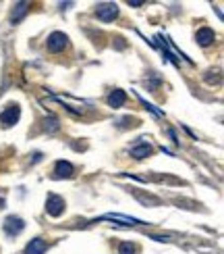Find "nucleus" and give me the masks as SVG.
<instances>
[{
  "label": "nucleus",
  "mask_w": 224,
  "mask_h": 254,
  "mask_svg": "<svg viewBox=\"0 0 224 254\" xmlns=\"http://www.w3.org/2000/svg\"><path fill=\"white\" fill-rule=\"evenodd\" d=\"M69 44V38L67 34H62V31H52V34L48 36V42H46V46L50 52H60V50H65Z\"/></svg>",
  "instance_id": "nucleus-4"
},
{
  "label": "nucleus",
  "mask_w": 224,
  "mask_h": 254,
  "mask_svg": "<svg viewBox=\"0 0 224 254\" xmlns=\"http://www.w3.org/2000/svg\"><path fill=\"white\" fill-rule=\"evenodd\" d=\"M4 231H6V236H19L21 231H23L25 223H23V219L21 217H15V215H10L4 219V223H2Z\"/></svg>",
  "instance_id": "nucleus-5"
},
{
  "label": "nucleus",
  "mask_w": 224,
  "mask_h": 254,
  "mask_svg": "<svg viewBox=\"0 0 224 254\" xmlns=\"http://www.w3.org/2000/svg\"><path fill=\"white\" fill-rule=\"evenodd\" d=\"M65 208H67L65 198H60L58 194H48L46 196V213L50 217H60L62 213H65Z\"/></svg>",
  "instance_id": "nucleus-1"
},
{
  "label": "nucleus",
  "mask_w": 224,
  "mask_h": 254,
  "mask_svg": "<svg viewBox=\"0 0 224 254\" xmlns=\"http://www.w3.org/2000/svg\"><path fill=\"white\" fill-rule=\"evenodd\" d=\"M48 250V244L42 238H34L29 242V244L25 246V252L23 254H44Z\"/></svg>",
  "instance_id": "nucleus-7"
},
{
  "label": "nucleus",
  "mask_w": 224,
  "mask_h": 254,
  "mask_svg": "<svg viewBox=\"0 0 224 254\" xmlns=\"http://www.w3.org/2000/svg\"><path fill=\"white\" fill-rule=\"evenodd\" d=\"M106 102H108V107H112V109H121L127 102V94L123 90H112L108 94V98H106Z\"/></svg>",
  "instance_id": "nucleus-6"
},
{
  "label": "nucleus",
  "mask_w": 224,
  "mask_h": 254,
  "mask_svg": "<svg viewBox=\"0 0 224 254\" xmlns=\"http://www.w3.org/2000/svg\"><path fill=\"white\" fill-rule=\"evenodd\" d=\"M119 254H137V246L133 244V242H121Z\"/></svg>",
  "instance_id": "nucleus-12"
},
{
  "label": "nucleus",
  "mask_w": 224,
  "mask_h": 254,
  "mask_svg": "<svg viewBox=\"0 0 224 254\" xmlns=\"http://www.w3.org/2000/svg\"><path fill=\"white\" fill-rule=\"evenodd\" d=\"M21 117V107L19 104H8V107L0 113V125L2 127H13Z\"/></svg>",
  "instance_id": "nucleus-3"
},
{
  "label": "nucleus",
  "mask_w": 224,
  "mask_h": 254,
  "mask_svg": "<svg viewBox=\"0 0 224 254\" xmlns=\"http://www.w3.org/2000/svg\"><path fill=\"white\" fill-rule=\"evenodd\" d=\"M73 173H75V167H73L69 161H58L56 167H54V177H56V179L73 177Z\"/></svg>",
  "instance_id": "nucleus-8"
},
{
  "label": "nucleus",
  "mask_w": 224,
  "mask_h": 254,
  "mask_svg": "<svg viewBox=\"0 0 224 254\" xmlns=\"http://www.w3.org/2000/svg\"><path fill=\"white\" fill-rule=\"evenodd\" d=\"M95 17H98L100 21H104V23H110V21H114L116 17H119V4L116 2L98 4V8H95Z\"/></svg>",
  "instance_id": "nucleus-2"
},
{
  "label": "nucleus",
  "mask_w": 224,
  "mask_h": 254,
  "mask_svg": "<svg viewBox=\"0 0 224 254\" xmlns=\"http://www.w3.org/2000/svg\"><path fill=\"white\" fill-rule=\"evenodd\" d=\"M214 40H216L214 29H210V27H201V29H197V42H199L201 46H210Z\"/></svg>",
  "instance_id": "nucleus-10"
},
{
  "label": "nucleus",
  "mask_w": 224,
  "mask_h": 254,
  "mask_svg": "<svg viewBox=\"0 0 224 254\" xmlns=\"http://www.w3.org/2000/svg\"><path fill=\"white\" fill-rule=\"evenodd\" d=\"M27 10H29V4H27V2H19V4L15 6V13H13V23L21 21V17H23Z\"/></svg>",
  "instance_id": "nucleus-11"
},
{
  "label": "nucleus",
  "mask_w": 224,
  "mask_h": 254,
  "mask_svg": "<svg viewBox=\"0 0 224 254\" xmlns=\"http://www.w3.org/2000/svg\"><path fill=\"white\" fill-rule=\"evenodd\" d=\"M149 154H152V146H149L147 142H139V144H135L131 148V156L137 158V161H141V158H145Z\"/></svg>",
  "instance_id": "nucleus-9"
}]
</instances>
